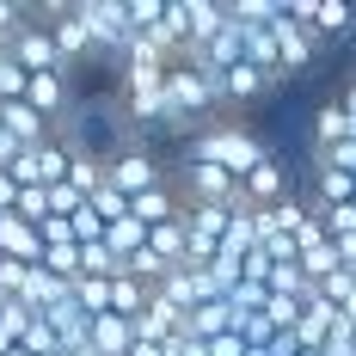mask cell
<instances>
[{"label": "cell", "instance_id": "3957f363", "mask_svg": "<svg viewBox=\"0 0 356 356\" xmlns=\"http://www.w3.org/2000/svg\"><path fill=\"white\" fill-rule=\"evenodd\" d=\"M105 172H111V191H123L129 203L166 184V172H160V160H154L147 147H123L117 160H105Z\"/></svg>", "mask_w": 356, "mask_h": 356}, {"label": "cell", "instance_id": "9a60e30c", "mask_svg": "<svg viewBox=\"0 0 356 356\" xmlns=\"http://www.w3.org/2000/svg\"><path fill=\"white\" fill-rule=\"evenodd\" d=\"M6 350H13V332H6V325H0V356H6Z\"/></svg>", "mask_w": 356, "mask_h": 356}, {"label": "cell", "instance_id": "8fae6325", "mask_svg": "<svg viewBox=\"0 0 356 356\" xmlns=\"http://www.w3.org/2000/svg\"><path fill=\"white\" fill-rule=\"evenodd\" d=\"M37 264H43V270H56L62 283H74V277H80V246H43Z\"/></svg>", "mask_w": 356, "mask_h": 356}, {"label": "cell", "instance_id": "6da1fadb", "mask_svg": "<svg viewBox=\"0 0 356 356\" xmlns=\"http://www.w3.org/2000/svg\"><path fill=\"white\" fill-rule=\"evenodd\" d=\"M184 160H209V166H227V172L246 184L270 154H264V142L252 136V129H240V123H203L197 136H191V154Z\"/></svg>", "mask_w": 356, "mask_h": 356}, {"label": "cell", "instance_id": "30bf717a", "mask_svg": "<svg viewBox=\"0 0 356 356\" xmlns=\"http://www.w3.org/2000/svg\"><path fill=\"white\" fill-rule=\"evenodd\" d=\"M105 246L117 252L123 264H129V258H136V252L147 246V227H142V221H136V215H129V221H117V227H105Z\"/></svg>", "mask_w": 356, "mask_h": 356}, {"label": "cell", "instance_id": "e0dca14e", "mask_svg": "<svg viewBox=\"0 0 356 356\" xmlns=\"http://www.w3.org/2000/svg\"><path fill=\"white\" fill-rule=\"evenodd\" d=\"M0 129H6V123H0Z\"/></svg>", "mask_w": 356, "mask_h": 356}, {"label": "cell", "instance_id": "52a82bcc", "mask_svg": "<svg viewBox=\"0 0 356 356\" xmlns=\"http://www.w3.org/2000/svg\"><path fill=\"white\" fill-rule=\"evenodd\" d=\"M0 258H19V264H37L43 258V234H37L25 215H0Z\"/></svg>", "mask_w": 356, "mask_h": 356}, {"label": "cell", "instance_id": "4fadbf2b", "mask_svg": "<svg viewBox=\"0 0 356 356\" xmlns=\"http://www.w3.org/2000/svg\"><path fill=\"white\" fill-rule=\"evenodd\" d=\"M19 197H25V184H19L13 172H0V215H13V209H19Z\"/></svg>", "mask_w": 356, "mask_h": 356}, {"label": "cell", "instance_id": "7a4b0ae2", "mask_svg": "<svg viewBox=\"0 0 356 356\" xmlns=\"http://www.w3.org/2000/svg\"><path fill=\"white\" fill-rule=\"evenodd\" d=\"M184 178V203H215V209H246L240 203V178L227 166H209V160H184L178 166Z\"/></svg>", "mask_w": 356, "mask_h": 356}, {"label": "cell", "instance_id": "5b68a950", "mask_svg": "<svg viewBox=\"0 0 356 356\" xmlns=\"http://www.w3.org/2000/svg\"><path fill=\"white\" fill-rule=\"evenodd\" d=\"M289 197H295V191H289V166L277 160V154L240 184V203H246V209H277V203H289Z\"/></svg>", "mask_w": 356, "mask_h": 356}, {"label": "cell", "instance_id": "2e32d148", "mask_svg": "<svg viewBox=\"0 0 356 356\" xmlns=\"http://www.w3.org/2000/svg\"><path fill=\"white\" fill-rule=\"evenodd\" d=\"M0 307H6V295H0Z\"/></svg>", "mask_w": 356, "mask_h": 356}, {"label": "cell", "instance_id": "5bb4252c", "mask_svg": "<svg viewBox=\"0 0 356 356\" xmlns=\"http://www.w3.org/2000/svg\"><path fill=\"white\" fill-rule=\"evenodd\" d=\"M338 105H344V117H350V123H356V80H350V86H344V92H338Z\"/></svg>", "mask_w": 356, "mask_h": 356}, {"label": "cell", "instance_id": "277c9868", "mask_svg": "<svg viewBox=\"0 0 356 356\" xmlns=\"http://www.w3.org/2000/svg\"><path fill=\"white\" fill-rule=\"evenodd\" d=\"M270 31H277V80H283V74H301L307 62H314L320 37L307 31V25H295L289 13H277V19H270Z\"/></svg>", "mask_w": 356, "mask_h": 356}, {"label": "cell", "instance_id": "ba28073f", "mask_svg": "<svg viewBox=\"0 0 356 356\" xmlns=\"http://www.w3.org/2000/svg\"><path fill=\"white\" fill-rule=\"evenodd\" d=\"M147 252H154V258H166V264H184V258H191V227H184V215H178V221H166V227H147Z\"/></svg>", "mask_w": 356, "mask_h": 356}, {"label": "cell", "instance_id": "8992f818", "mask_svg": "<svg viewBox=\"0 0 356 356\" xmlns=\"http://www.w3.org/2000/svg\"><path fill=\"white\" fill-rule=\"evenodd\" d=\"M215 86H221V105H252V99H264V92L277 86V74H264L258 62H234Z\"/></svg>", "mask_w": 356, "mask_h": 356}, {"label": "cell", "instance_id": "7c38bea8", "mask_svg": "<svg viewBox=\"0 0 356 356\" xmlns=\"http://www.w3.org/2000/svg\"><path fill=\"white\" fill-rule=\"evenodd\" d=\"M92 209H99V221H105V227H117V221H129V197H123V191H99V197H92Z\"/></svg>", "mask_w": 356, "mask_h": 356}, {"label": "cell", "instance_id": "9c48e42d", "mask_svg": "<svg viewBox=\"0 0 356 356\" xmlns=\"http://www.w3.org/2000/svg\"><path fill=\"white\" fill-rule=\"evenodd\" d=\"M74 301L86 320H99V314H111V283L105 277H74Z\"/></svg>", "mask_w": 356, "mask_h": 356}]
</instances>
